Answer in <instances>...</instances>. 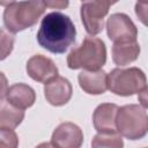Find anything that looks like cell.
Returning <instances> with one entry per match:
<instances>
[{"label": "cell", "instance_id": "5bb4252c", "mask_svg": "<svg viewBox=\"0 0 148 148\" xmlns=\"http://www.w3.org/2000/svg\"><path fill=\"white\" fill-rule=\"evenodd\" d=\"M140 54V45L138 40L113 43L112 60L118 66H126L135 61Z\"/></svg>", "mask_w": 148, "mask_h": 148}, {"label": "cell", "instance_id": "9a60e30c", "mask_svg": "<svg viewBox=\"0 0 148 148\" xmlns=\"http://www.w3.org/2000/svg\"><path fill=\"white\" fill-rule=\"evenodd\" d=\"M24 119V111L10 104L7 99H0V128L13 130Z\"/></svg>", "mask_w": 148, "mask_h": 148}, {"label": "cell", "instance_id": "8fae6325", "mask_svg": "<svg viewBox=\"0 0 148 148\" xmlns=\"http://www.w3.org/2000/svg\"><path fill=\"white\" fill-rule=\"evenodd\" d=\"M119 106L113 103L99 104L92 113V124L98 133H116V117Z\"/></svg>", "mask_w": 148, "mask_h": 148}, {"label": "cell", "instance_id": "30bf717a", "mask_svg": "<svg viewBox=\"0 0 148 148\" xmlns=\"http://www.w3.org/2000/svg\"><path fill=\"white\" fill-rule=\"evenodd\" d=\"M72 94L73 88L71 82L59 75L46 82L44 86L45 98L51 105L54 106H61L67 104L72 97Z\"/></svg>", "mask_w": 148, "mask_h": 148}, {"label": "cell", "instance_id": "2e32d148", "mask_svg": "<svg viewBox=\"0 0 148 148\" xmlns=\"http://www.w3.org/2000/svg\"><path fill=\"white\" fill-rule=\"evenodd\" d=\"M91 148H124V141L118 132L98 133L91 140Z\"/></svg>", "mask_w": 148, "mask_h": 148}, {"label": "cell", "instance_id": "9c48e42d", "mask_svg": "<svg viewBox=\"0 0 148 148\" xmlns=\"http://www.w3.org/2000/svg\"><path fill=\"white\" fill-rule=\"evenodd\" d=\"M28 75L40 83H46L51 81L52 79L58 76V67L53 62L52 59L42 56V54H36L32 56L28 61L25 66Z\"/></svg>", "mask_w": 148, "mask_h": 148}, {"label": "cell", "instance_id": "e0dca14e", "mask_svg": "<svg viewBox=\"0 0 148 148\" xmlns=\"http://www.w3.org/2000/svg\"><path fill=\"white\" fill-rule=\"evenodd\" d=\"M15 43L14 34L5 28H0V61L5 60L13 51Z\"/></svg>", "mask_w": 148, "mask_h": 148}, {"label": "cell", "instance_id": "6da1fadb", "mask_svg": "<svg viewBox=\"0 0 148 148\" xmlns=\"http://www.w3.org/2000/svg\"><path fill=\"white\" fill-rule=\"evenodd\" d=\"M76 29L69 16L52 12L46 14L37 32L38 44L51 53H64L75 42Z\"/></svg>", "mask_w": 148, "mask_h": 148}, {"label": "cell", "instance_id": "3957f363", "mask_svg": "<svg viewBox=\"0 0 148 148\" xmlns=\"http://www.w3.org/2000/svg\"><path fill=\"white\" fill-rule=\"evenodd\" d=\"M106 62L105 43L97 37H86L80 46L73 49L67 56V66L71 69L83 71L101 69Z\"/></svg>", "mask_w": 148, "mask_h": 148}, {"label": "cell", "instance_id": "52a82bcc", "mask_svg": "<svg viewBox=\"0 0 148 148\" xmlns=\"http://www.w3.org/2000/svg\"><path fill=\"white\" fill-rule=\"evenodd\" d=\"M108 37L113 43L136 40L138 29L128 15L124 13H114L106 21Z\"/></svg>", "mask_w": 148, "mask_h": 148}, {"label": "cell", "instance_id": "7402d4cb", "mask_svg": "<svg viewBox=\"0 0 148 148\" xmlns=\"http://www.w3.org/2000/svg\"><path fill=\"white\" fill-rule=\"evenodd\" d=\"M35 148H56L51 142H42L38 146H36Z\"/></svg>", "mask_w": 148, "mask_h": 148}, {"label": "cell", "instance_id": "ba28073f", "mask_svg": "<svg viewBox=\"0 0 148 148\" xmlns=\"http://www.w3.org/2000/svg\"><path fill=\"white\" fill-rule=\"evenodd\" d=\"M51 143L56 148H81L83 132L74 123H61L53 131Z\"/></svg>", "mask_w": 148, "mask_h": 148}, {"label": "cell", "instance_id": "ac0fdd59", "mask_svg": "<svg viewBox=\"0 0 148 148\" xmlns=\"http://www.w3.org/2000/svg\"><path fill=\"white\" fill-rule=\"evenodd\" d=\"M0 148H18V136L14 130L0 128Z\"/></svg>", "mask_w": 148, "mask_h": 148}, {"label": "cell", "instance_id": "5b68a950", "mask_svg": "<svg viewBox=\"0 0 148 148\" xmlns=\"http://www.w3.org/2000/svg\"><path fill=\"white\" fill-rule=\"evenodd\" d=\"M108 89L119 96H132L147 89L146 74L138 67H117L108 74Z\"/></svg>", "mask_w": 148, "mask_h": 148}, {"label": "cell", "instance_id": "4fadbf2b", "mask_svg": "<svg viewBox=\"0 0 148 148\" xmlns=\"http://www.w3.org/2000/svg\"><path fill=\"white\" fill-rule=\"evenodd\" d=\"M6 98L14 106L25 110L34 105L36 101V92L25 83H15L8 88Z\"/></svg>", "mask_w": 148, "mask_h": 148}, {"label": "cell", "instance_id": "d6986e66", "mask_svg": "<svg viewBox=\"0 0 148 148\" xmlns=\"http://www.w3.org/2000/svg\"><path fill=\"white\" fill-rule=\"evenodd\" d=\"M147 8H148L147 3H139L138 2L135 5V13L143 24H147Z\"/></svg>", "mask_w": 148, "mask_h": 148}, {"label": "cell", "instance_id": "ffe728a7", "mask_svg": "<svg viewBox=\"0 0 148 148\" xmlns=\"http://www.w3.org/2000/svg\"><path fill=\"white\" fill-rule=\"evenodd\" d=\"M8 88H9L8 87V80H7L6 75L2 72H0V99L6 97Z\"/></svg>", "mask_w": 148, "mask_h": 148}, {"label": "cell", "instance_id": "7a4b0ae2", "mask_svg": "<svg viewBox=\"0 0 148 148\" xmlns=\"http://www.w3.org/2000/svg\"><path fill=\"white\" fill-rule=\"evenodd\" d=\"M2 5H6L3 23L12 34L35 25L46 9L45 1H12Z\"/></svg>", "mask_w": 148, "mask_h": 148}, {"label": "cell", "instance_id": "44dd1931", "mask_svg": "<svg viewBox=\"0 0 148 148\" xmlns=\"http://www.w3.org/2000/svg\"><path fill=\"white\" fill-rule=\"evenodd\" d=\"M46 7H52V8H64V7H67L68 6V2L67 1H52V2H45Z\"/></svg>", "mask_w": 148, "mask_h": 148}, {"label": "cell", "instance_id": "7c38bea8", "mask_svg": "<svg viewBox=\"0 0 148 148\" xmlns=\"http://www.w3.org/2000/svg\"><path fill=\"white\" fill-rule=\"evenodd\" d=\"M77 80L80 88L89 95H101L108 89V74L103 69L82 71Z\"/></svg>", "mask_w": 148, "mask_h": 148}, {"label": "cell", "instance_id": "8992f818", "mask_svg": "<svg viewBox=\"0 0 148 148\" xmlns=\"http://www.w3.org/2000/svg\"><path fill=\"white\" fill-rule=\"evenodd\" d=\"M113 3L111 1H84L81 3V21L89 35L94 36L103 30L104 18Z\"/></svg>", "mask_w": 148, "mask_h": 148}, {"label": "cell", "instance_id": "277c9868", "mask_svg": "<svg viewBox=\"0 0 148 148\" xmlns=\"http://www.w3.org/2000/svg\"><path fill=\"white\" fill-rule=\"evenodd\" d=\"M117 132L128 139L139 140L147 134V111L140 104H127L118 109L116 117Z\"/></svg>", "mask_w": 148, "mask_h": 148}]
</instances>
